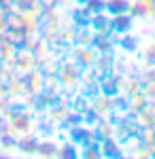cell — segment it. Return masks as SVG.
Wrapping results in <instances>:
<instances>
[{
    "instance_id": "obj_1",
    "label": "cell",
    "mask_w": 155,
    "mask_h": 159,
    "mask_svg": "<svg viewBox=\"0 0 155 159\" xmlns=\"http://www.w3.org/2000/svg\"><path fill=\"white\" fill-rule=\"evenodd\" d=\"M128 11L138 21H144V24H153L155 21V2L153 0H130Z\"/></svg>"
},
{
    "instance_id": "obj_2",
    "label": "cell",
    "mask_w": 155,
    "mask_h": 159,
    "mask_svg": "<svg viewBox=\"0 0 155 159\" xmlns=\"http://www.w3.org/2000/svg\"><path fill=\"white\" fill-rule=\"evenodd\" d=\"M151 40L155 43V24H153V32H151Z\"/></svg>"
}]
</instances>
